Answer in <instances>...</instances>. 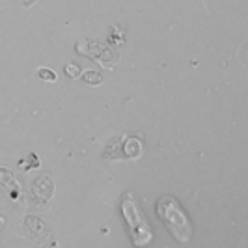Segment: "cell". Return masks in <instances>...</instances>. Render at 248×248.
<instances>
[{
	"mask_svg": "<svg viewBox=\"0 0 248 248\" xmlns=\"http://www.w3.org/2000/svg\"><path fill=\"white\" fill-rule=\"evenodd\" d=\"M157 215L177 241H181V243L190 241V237H192L190 220L174 196H162L157 202Z\"/></svg>",
	"mask_w": 248,
	"mask_h": 248,
	"instance_id": "obj_1",
	"label": "cell"
},
{
	"mask_svg": "<svg viewBox=\"0 0 248 248\" xmlns=\"http://www.w3.org/2000/svg\"><path fill=\"white\" fill-rule=\"evenodd\" d=\"M122 213L125 217V222H127V228L131 232V237H133V243L137 247H144L151 241V228H149L146 217L140 213L135 202H133V196L131 194H125L124 202H122Z\"/></svg>",
	"mask_w": 248,
	"mask_h": 248,
	"instance_id": "obj_2",
	"label": "cell"
},
{
	"mask_svg": "<svg viewBox=\"0 0 248 248\" xmlns=\"http://www.w3.org/2000/svg\"><path fill=\"white\" fill-rule=\"evenodd\" d=\"M84 80H86L90 86H97L101 82V75L95 73V71H88V73L84 75Z\"/></svg>",
	"mask_w": 248,
	"mask_h": 248,
	"instance_id": "obj_3",
	"label": "cell"
},
{
	"mask_svg": "<svg viewBox=\"0 0 248 248\" xmlns=\"http://www.w3.org/2000/svg\"><path fill=\"white\" fill-rule=\"evenodd\" d=\"M39 77H41L43 80H54V78H56V75L50 73L49 69H45V67H43V69H39Z\"/></svg>",
	"mask_w": 248,
	"mask_h": 248,
	"instance_id": "obj_4",
	"label": "cell"
},
{
	"mask_svg": "<svg viewBox=\"0 0 248 248\" xmlns=\"http://www.w3.org/2000/svg\"><path fill=\"white\" fill-rule=\"evenodd\" d=\"M65 73L71 75V77H77V75H78V67H77L75 63H67V65H65Z\"/></svg>",
	"mask_w": 248,
	"mask_h": 248,
	"instance_id": "obj_5",
	"label": "cell"
}]
</instances>
